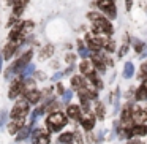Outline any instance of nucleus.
<instances>
[{"label":"nucleus","instance_id":"obj_1","mask_svg":"<svg viewBox=\"0 0 147 144\" xmlns=\"http://www.w3.org/2000/svg\"><path fill=\"white\" fill-rule=\"evenodd\" d=\"M68 122L67 116L60 111H55V112H51L46 119V127L49 128L51 131H59L62 127H65Z\"/></svg>","mask_w":147,"mask_h":144},{"label":"nucleus","instance_id":"obj_7","mask_svg":"<svg viewBox=\"0 0 147 144\" xmlns=\"http://www.w3.org/2000/svg\"><path fill=\"white\" fill-rule=\"evenodd\" d=\"M87 40V45H89V49L90 51H100V49L105 46V40L103 38H98V37H92V35H87L86 37Z\"/></svg>","mask_w":147,"mask_h":144},{"label":"nucleus","instance_id":"obj_14","mask_svg":"<svg viewBox=\"0 0 147 144\" xmlns=\"http://www.w3.org/2000/svg\"><path fill=\"white\" fill-rule=\"evenodd\" d=\"M81 124H82V127L86 128L87 131H90L93 128V125H95V116H93V114H87L86 117L81 119Z\"/></svg>","mask_w":147,"mask_h":144},{"label":"nucleus","instance_id":"obj_18","mask_svg":"<svg viewBox=\"0 0 147 144\" xmlns=\"http://www.w3.org/2000/svg\"><path fill=\"white\" fill-rule=\"evenodd\" d=\"M87 78H89V81H90V82H92V84H93V86H95L98 90L103 87V82H101V79H100V78L95 74V71H93V73H90Z\"/></svg>","mask_w":147,"mask_h":144},{"label":"nucleus","instance_id":"obj_13","mask_svg":"<svg viewBox=\"0 0 147 144\" xmlns=\"http://www.w3.org/2000/svg\"><path fill=\"white\" fill-rule=\"evenodd\" d=\"M67 114L70 116L71 119H74V120H81V108L78 105H70L67 108Z\"/></svg>","mask_w":147,"mask_h":144},{"label":"nucleus","instance_id":"obj_23","mask_svg":"<svg viewBox=\"0 0 147 144\" xmlns=\"http://www.w3.org/2000/svg\"><path fill=\"white\" fill-rule=\"evenodd\" d=\"M139 79L146 81L147 79V62H144L142 65H141V73H139Z\"/></svg>","mask_w":147,"mask_h":144},{"label":"nucleus","instance_id":"obj_41","mask_svg":"<svg viewBox=\"0 0 147 144\" xmlns=\"http://www.w3.org/2000/svg\"><path fill=\"white\" fill-rule=\"evenodd\" d=\"M131 8V0H127V10H130Z\"/></svg>","mask_w":147,"mask_h":144},{"label":"nucleus","instance_id":"obj_38","mask_svg":"<svg viewBox=\"0 0 147 144\" xmlns=\"http://www.w3.org/2000/svg\"><path fill=\"white\" fill-rule=\"evenodd\" d=\"M57 92H59V93H65L63 86H62V84H57Z\"/></svg>","mask_w":147,"mask_h":144},{"label":"nucleus","instance_id":"obj_40","mask_svg":"<svg viewBox=\"0 0 147 144\" xmlns=\"http://www.w3.org/2000/svg\"><path fill=\"white\" fill-rule=\"evenodd\" d=\"M128 144H142V143H141V141H134V139H130V143H128Z\"/></svg>","mask_w":147,"mask_h":144},{"label":"nucleus","instance_id":"obj_27","mask_svg":"<svg viewBox=\"0 0 147 144\" xmlns=\"http://www.w3.org/2000/svg\"><path fill=\"white\" fill-rule=\"evenodd\" d=\"M73 135H74V143H76V144H84V138H82V135H81L79 131L76 130Z\"/></svg>","mask_w":147,"mask_h":144},{"label":"nucleus","instance_id":"obj_9","mask_svg":"<svg viewBox=\"0 0 147 144\" xmlns=\"http://www.w3.org/2000/svg\"><path fill=\"white\" fill-rule=\"evenodd\" d=\"M24 127V119H11V122L8 124V131L11 135L19 133V130Z\"/></svg>","mask_w":147,"mask_h":144},{"label":"nucleus","instance_id":"obj_17","mask_svg":"<svg viewBox=\"0 0 147 144\" xmlns=\"http://www.w3.org/2000/svg\"><path fill=\"white\" fill-rule=\"evenodd\" d=\"M74 141V135L73 133H62L60 136H59V139H57V144H71Z\"/></svg>","mask_w":147,"mask_h":144},{"label":"nucleus","instance_id":"obj_28","mask_svg":"<svg viewBox=\"0 0 147 144\" xmlns=\"http://www.w3.org/2000/svg\"><path fill=\"white\" fill-rule=\"evenodd\" d=\"M89 101H90V100H81V108H82L86 112H89V111H90V105H89Z\"/></svg>","mask_w":147,"mask_h":144},{"label":"nucleus","instance_id":"obj_37","mask_svg":"<svg viewBox=\"0 0 147 144\" xmlns=\"http://www.w3.org/2000/svg\"><path fill=\"white\" fill-rule=\"evenodd\" d=\"M67 62H68V64H73V62H74V54H68L67 55Z\"/></svg>","mask_w":147,"mask_h":144},{"label":"nucleus","instance_id":"obj_22","mask_svg":"<svg viewBox=\"0 0 147 144\" xmlns=\"http://www.w3.org/2000/svg\"><path fill=\"white\" fill-rule=\"evenodd\" d=\"M32 27H33V22H32V21H24V22H21V30H22L24 33H26V32H30V30H32Z\"/></svg>","mask_w":147,"mask_h":144},{"label":"nucleus","instance_id":"obj_25","mask_svg":"<svg viewBox=\"0 0 147 144\" xmlns=\"http://www.w3.org/2000/svg\"><path fill=\"white\" fill-rule=\"evenodd\" d=\"M114 48H115V45H114L112 40H105V49H106V51L112 52V51H114Z\"/></svg>","mask_w":147,"mask_h":144},{"label":"nucleus","instance_id":"obj_32","mask_svg":"<svg viewBox=\"0 0 147 144\" xmlns=\"http://www.w3.org/2000/svg\"><path fill=\"white\" fill-rule=\"evenodd\" d=\"M134 49H136V52H141V51L144 49V43L136 41V43H134Z\"/></svg>","mask_w":147,"mask_h":144},{"label":"nucleus","instance_id":"obj_21","mask_svg":"<svg viewBox=\"0 0 147 144\" xmlns=\"http://www.w3.org/2000/svg\"><path fill=\"white\" fill-rule=\"evenodd\" d=\"M134 73V67L131 62H128V64H125V68H123V78H131Z\"/></svg>","mask_w":147,"mask_h":144},{"label":"nucleus","instance_id":"obj_20","mask_svg":"<svg viewBox=\"0 0 147 144\" xmlns=\"http://www.w3.org/2000/svg\"><path fill=\"white\" fill-rule=\"evenodd\" d=\"M52 52H54V46L52 45H48L45 46V48L41 49V54H40V59H48L52 55Z\"/></svg>","mask_w":147,"mask_h":144},{"label":"nucleus","instance_id":"obj_34","mask_svg":"<svg viewBox=\"0 0 147 144\" xmlns=\"http://www.w3.org/2000/svg\"><path fill=\"white\" fill-rule=\"evenodd\" d=\"M71 95H73L71 92H65V93H63V101H65V103H68V101L71 100Z\"/></svg>","mask_w":147,"mask_h":144},{"label":"nucleus","instance_id":"obj_15","mask_svg":"<svg viewBox=\"0 0 147 144\" xmlns=\"http://www.w3.org/2000/svg\"><path fill=\"white\" fill-rule=\"evenodd\" d=\"M79 70L82 71L86 76H89L90 73H93V70H95V65H93V62H89V60H84L82 64L79 65Z\"/></svg>","mask_w":147,"mask_h":144},{"label":"nucleus","instance_id":"obj_39","mask_svg":"<svg viewBox=\"0 0 147 144\" xmlns=\"http://www.w3.org/2000/svg\"><path fill=\"white\" fill-rule=\"evenodd\" d=\"M142 89L146 90V93H147V79H146V81H142Z\"/></svg>","mask_w":147,"mask_h":144},{"label":"nucleus","instance_id":"obj_31","mask_svg":"<svg viewBox=\"0 0 147 144\" xmlns=\"http://www.w3.org/2000/svg\"><path fill=\"white\" fill-rule=\"evenodd\" d=\"M139 120H141V122H147V109H141Z\"/></svg>","mask_w":147,"mask_h":144},{"label":"nucleus","instance_id":"obj_8","mask_svg":"<svg viewBox=\"0 0 147 144\" xmlns=\"http://www.w3.org/2000/svg\"><path fill=\"white\" fill-rule=\"evenodd\" d=\"M147 135V125L144 124H138V125H133L130 131L125 133L127 138H131V136H146Z\"/></svg>","mask_w":147,"mask_h":144},{"label":"nucleus","instance_id":"obj_33","mask_svg":"<svg viewBox=\"0 0 147 144\" xmlns=\"http://www.w3.org/2000/svg\"><path fill=\"white\" fill-rule=\"evenodd\" d=\"M127 51H128V46L125 45V46H122L120 48V51H119V57H123L125 54H127Z\"/></svg>","mask_w":147,"mask_h":144},{"label":"nucleus","instance_id":"obj_10","mask_svg":"<svg viewBox=\"0 0 147 144\" xmlns=\"http://www.w3.org/2000/svg\"><path fill=\"white\" fill-rule=\"evenodd\" d=\"M24 98H26L29 103H33V105H35V103H38L40 98H41V92H40V90H36V89L29 90V92L24 93Z\"/></svg>","mask_w":147,"mask_h":144},{"label":"nucleus","instance_id":"obj_29","mask_svg":"<svg viewBox=\"0 0 147 144\" xmlns=\"http://www.w3.org/2000/svg\"><path fill=\"white\" fill-rule=\"evenodd\" d=\"M5 122H7V112H5V111H0V127H3Z\"/></svg>","mask_w":147,"mask_h":144},{"label":"nucleus","instance_id":"obj_2","mask_svg":"<svg viewBox=\"0 0 147 144\" xmlns=\"http://www.w3.org/2000/svg\"><path fill=\"white\" fill-rule=\"evenodd\" d=\"M29 112V101L27 100H19L16 105L13 106L10 112V117L11 119H24Z\"/></svg>","mask_w":147,"mask_h":144},{"label":"nucleus","instance_id":"obj_16","mask_svg":"<svg viewBox=\"0 0 147 144\" xmlns=\"http://www.w3.org/2000/svg\"><path fill=\"white\" fill-rule=\"evenodd\" d=\"M71 87L74 90H79L82 87H86V79L82 76H73L71 78Z\"/></svg>","mask_w":147,"mask_h":144},{"label":"nucleus","instance_id":"obj_11","mask_svg":"<svg viewBox=\"0 0 147 144\" xmlns=\"http://www.w3.org/2000/svg\"><path fill=\"white\" fill-rule=\"evenodd\" d=\"M92 62H93V65H95L100 71H105V62H106L105 55L98 54V52H93V54H92Z\"/></svg>","mask_w":147,"mask_h":144},{"label":"nucleus","instance_id":"obj_12","mask_svg":"<svg viewBox=\"0 0 147 144\" xmlns=\"http://www.w3.org/2000/svg\"><path fill=\"white\" fill-rule=\"evenodd\" d=\"M16 49H18V43H14V41H10L7 46H5V49H3V59L5 60H10V57H13V54L16 52Z\"/></svg>","mask_w":147,"mask_h":144},{"label":"nucleus","instance_id":"obj_24","mask_svg":"<svg viewBox=\"0 0 147 144\" xmlns=\"http://www.w3.org/2000/svg\"><path fill=\"white\" fill-rule=\"evenodd\" d=\"M96 117L105 119V106H103V103H98V105H96Z\"/></svg>","mask_w":147,"mask_h":144},{"label":"nucleus","instance_id":"obj_5","mask_svg":"<svg viewBox=\"0 0 147 144\" xmlns=\"http://www.w3.org/2000/svg\"><path fill=\"white\" fill-rule=\"evenodd\" d=\"M98 8L101 11H105V14H108L109 18H115V5L114 0H98L96 2Z\"/></svg>","mask_w":147,"mask_h":144},{"label":"nucleus","instance_id":"obj_35","mask_svg":"<svg viewBox=\"0 0 147 144\" xmlns=\"http://www.w3.org/2000/svg\"><path fill=\"white\" fill-rule=\"evenodd\" d=\"M79 54L82 55V57H87V55H89V51L84 49V46H82V48H79Z\"/></svg>","mask_w":147,"mask_h":144},{"label":"nucleus","instance_id":"obj_19","mask_svg":"<svg viewBox=\"0 0 147 144\" xmlns=\"http://www.w3.org/2000/svg\"><path fill=\"white\" fill-rule=\"evenodd\" d=\"M30 131H32V128H30V127H26V125H24V127L19 130V133H18L16 139H18V141H24V139H26V138L30 135Z\"/></svg>","mask_w":147,"mask_h":144},{"label":"nucleus","instance_id":"obj_4","mask_svg":"<svg viewBox=\"0 0 147 144\" xmlns=\"http://www.w3.org/2000/svg\"><path fill=\"white\" fill-rule=\"evenodd\" d=\"M32 141H33V144H49L51 138H49L48 131H45L43 128H35L32 133Z\"/></svg>","mask_w":147,"mask_h":144},{"label":"nucleus","instance_id":"obj_6","mask_svg":"<svg viewBox=\"0 0 147 144\" xmlns=\"http://www.w3.org/2000/svg\"><path fill=\"white\" fill-rule=\"evenodd\" d=\"M24 90V79L22 78H16V79L11 82V87H10V92H8V97L10 98H16L19 93H22Z\"/></svg>","mask_w":147,"mask_h":144},{"label":"nucleus","instance_id":"obj_30","mask_svg":"<svg viewBox=\"0 0 147 144\" xmlns=\"http://www.w3.org/2000/svg\"><path fill=\"white\" fill-rule=\"evenodd\" d=\"M100 18H103V16H101V14H98V13H95V11L89 13V19L90 21H96V19H100Z\"/></svg>","mask_w":147,"mask_h":144},{"label":"nucleus","instance_id":"obj_3","mask_svg":"<svg viewBox=\"0 0 147 144\" xmlns=\"http://www.w3.org/2000/svg\"><path fill=\"white\" fill-rule=\"evenodd\" d=\"M93 32L96 33H112V26L108 19L105 18H100V19L93 21Z\"/></svg>","mask_w":147,"mask_h":144},{"label":"nucleus","instance_id":"obj_36","mask_svg":"<svg viewBox=\"0 0 147 144\" xmlns=\"http://www.w3.org/2000/svg\"><path fill=\"white\" fill-rule=\"evenodd\" d=\"M35 76L38 78V79H41V81H43V79H46V74H45V73H41V71H38V73H35Z\"/></svg>","mask_w":147,"mask_h":144},{"label":"nucleus","instance_id":"obj_26","mask_svg":"<svg viewBox=\"0 0 147 144\" xmlns=\"http://www.w3.org/2000/svg\"><path fill=\"white\" fill-rule=\"evenodd\" d=\"M144 98H147V93H146V90L142 89V86L139 87V89H138V92H136V100H144Z\"/></svg>","mask_w":147,"mask_h":144}]
</instances>
